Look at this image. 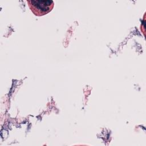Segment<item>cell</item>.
<instances>
[{
    "mask_svg": "<svg viewBox=\"0 0 146 146\" xmlns=\"http://www.w3.org/2000/svg\"><path fill=\"white\" fill-rule=\"evenodd\" d=\"M27 2L30 10L37 16H42L48 13L54 6V2L50 0H30Z\"/></svg>",
    "mask_w": 146,
    "mask_h": 146,
    "instance_id": "6da1fadb",
    "label": "cell"
}]
</instances>
